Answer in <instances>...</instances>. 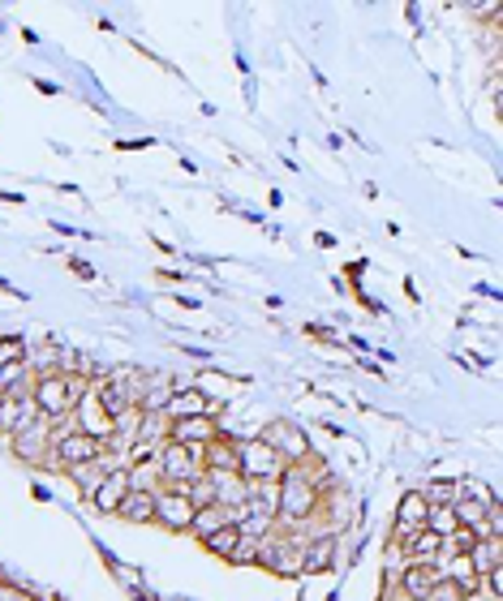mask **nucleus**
<instances>
[{"label": "nucleus", "instance_id": "6e6552de", "mask_svg": "<svg viewBox=\"0 0 503 601\" xmlns=\"http://www.w3.org/2000/svg\"><path fill=\"white\" fill-rule=\"evenodd\" d=\"M9 452L22 460V465H48V452H52V425L44 417L26 421L17 434H9Z\"/></svg>", "mask_w": 503, "mask_h": 601}, {"label": "nucleus", "instance_id": "a878e982", "mask_svg": "<svg viewBox=\"0 0 503 601\" xmlns=\"http://www.w3.org/2000/svg\"><path fill=\"white\" fill-rule=\"evenodd\" d=\"M456 498H469V503H482V507H500L495 490H491L487 481H478V477H465V481H456Z\"/></svg>", "mask_w": 503, "mask_h": 601}, {"label": "nucleus", "instance_id": "1a4fd4ad", "mask_svg": "<svg viewBox=\"0 0 503 601\" xmlns=\"http://www.w3.org/2000/svg\"><path fill=\"white\" fill-rule=\"evenodd\" d=\"M143 387H146L143 374H112V378L95 383V400L104 404L108 417H117V412H125V408H134V404L143 400Z\"/></svg>", "mask_w": 503, "mask_h": 601}, {"label": "nucleus", "instance_id": "473e14b6", "mask_svg": "<svg viewBox=\"0 0 503 601\" xmlns=\"http://www.w3.org/2000/svg\"><path fill=\"white\" fill-rule=\"evenodd\" d=\"M9 361H26V339L22 335H0V365Z\"/></svg>", "mask_w": 503, "mask_h": 601}, {"label": "nucleus", "instance_id": "f257e3e1", "mask_svg": "<svg viewBox=\"0 0 503 601\" xmlns=\"http://www.w3.org/2000/svg\"><path fill=\"white\" fill-rule=\"evenodd\" d=\"M327 503V477H323V460L310 456L306 465L285 468L280 477V512H276V529L285 533H319V516Z\"/></svg>", "mask_w": 503, "mask_h": 601}, {"label": "nucleus", "instance_id": "c85d7f7f", "mask_svg": "<svg viewBox=\"0 0 503 601\" xmlns=\"http://www.w3.org/2000/svg\"><path fill=\"white\" fill-rule=\"evenodd\" d=\"M427 529H431V533H439L443 541H447L452 533H460V525H456V512H452V507H431V512H427Z\"/></svg>", "mask_w": 503, "mask_h": 601}, {"label": "nucleus", "instance_id": "f8f14e48", "mask_svg": "<svg viewBox=\"0 0 503 601\" xmlns=\"http://www.w3.org/2000/svg\"><path fill=\"white\" fill-rule=\"evenodd\" d=\"M434 589H439V567H434V563H405V567L396 572V598L431 601Z\"/></svg>", "mask_w": 503, "mask_h": 601}, {"label": "nucleus", "instance_id": "a211bd4d", "mask_svg": "<svg viewBox=\"0 0 503 601\" xmlns=\"http://www.w3.org/2000/svg\"><path fill=\"white\" fill-rule=\"evenodd\" d=\"M117 520L125 525H155V485H134L125 503L117 507Z\"/></svg>", "mask_w": 503, "mask_h": 601}, {"label": "nucleus", "instance_id": "9b49d317", "mask_svg": "<svg viewBox=\"0 0 503 601\" xmlns=\"http://www.w3.org/2000/svg\"><path fill=\"white\" fill-rule=\"evenodd\" d=\"M332 567H336V533L319 529V533H310L306 541H301L297 572H306V576H323V572H332Z\"/></svg>", "mask_w": 503, "mask_h": 601}, {"label": "nucleus", "instance_id": "39448f33", "mask_svg": "<svg viewBox=\"0 0 503 601\" xmlns=\"http://www.w3.org/2000/svg\"><path fill=\"white\" fill-rule=\"evenodd\" d=\"M285 460L254 434V438H237V472L245 481H280L285 477Z\"/></svg>", "mask_w": 503, "mask_h": 601}, {"label": "nucleus", "instance_id": "423d86ee", "mask_svg": "<svg viewBox=\"0 0 503 601\" xmlns=\"http://www.w3.org/2000/svg\"><path fill=\"white\" fill-rule=\"evenodd\" d=\"M194 503L185 494V485H155V525L164 533H190V520H194Z\"/></svg>", "mask_w": 503, "mask_h": 601}, {"label": "nucleus", "instance_id": "aec40b11", "mask_svg": "<svg viewBox=\"0 0 503 601\" xmlns=\"http://www.w3.org/2000/svg\"><path fill=\"white\" fill-rule=\"evenodd\" d=\"M465 558H469V567L478 576L495 572V567H503V537H474L469 550H465Z\"/></svg>", "mask_w": 503, "mask_h": 601}, {"label": "nucleus", "instance_id": "393cba45", "mask_svg": "<svg viewBox=\"0 0 503 601\" xmlns=\"http://www.w3.org/2000/svg\"><path fill=\"white\" fill-rule=\"evenodd\" d=\"M400 550H405V563H434V567H439V558H443V537L431 533V529H418Z\"/></svg>", "mask_w": 503, "mask_h": 601}, {"label": "nucleus", "instance_id": "c756f323", "mask_svg": "<svg viewBox=\"0 0 503 601\" xmlns=\"http://www.w3.org/2000/svg\"><path fill=\"white\" fill-rule=\"evenodd\" d=\"M185 494H190V503H194V507H207V503H216V485H212V472L194 477V481L185 485Z\"/></svg>", "mask_w": 503, "mask_h": 601}, {"label": "nucleus", "instance_id": "f704fd0d", "mask_svg": "<svg viewBox=\"0 0 503 601\" xmlns=\"http://www.w3.org/2000/svg\"><path fill=\"white\" fill-rule=\"evenodd\" d=\"M482 593L491 601H503V567H495V572L482 576Z\"/></svg>", "mask_w": 503, "mask_h": 601}, {"label": "nucleus", "instance_id": "7c9ffc66", "mask_svg": "<svg viewBox=\"0 0 503 601\" xmlns=\"http://www.w3.org/2000/svg\"><path fill=\"white\" fill-rule=\"evenodd\" d=\"M259 563V541L254 537H241L237 545H232V554H228V567H254Z\"/></svg>", "mask_w": 503, "mask_h": 601}, {"label": "nucleus", "instance_id": "5701e85b", "mask_svg": "<svg viewBox=\"0 0 503 601\" xmlns=\"http://www.w3.org/2000/svg\"><path fill=\"white\" fill-rule=\"evenodd\" d=\"M203 465L207 472H237V438L228 430H219V438L203 447Z\"/></svg>", "mask_w": 503, "mask_h": 601}, {"label": "nucleus", "instance_id": "412c9836", "mask_svg": "<svg viewBox=\"0 0 503 601\" xmlns=\"http://www.w3.org/2000/svg\"><path fill=\"white\" fill-rule=\"evenodd\" d=\"M245 512L263 516V520H276V512H280V481H250Z\"/></svg>", "mask_w": 503, "mask_h": 601}, {"label": "nucleus", "instance_id": "b1692460", "mask_svg": "<svg viewBox=\"0 0 503 601\" xmlns=\"http://www.w3.org/2000/svg\"><path fill=\"white\" fill-rule=\"evenodd\" d=\"M212 485H216V503H219V507H228V512L245 507L250 481H245L241 472H212Z\"/></svg>", "mask_w": 503, "mask_h": 601}, {"label": "nucleus", "instance_id": "0eeeda50", "mask_svg": "<svg viewBox=\"0 0 503 601\" xmlns=\"http://www.w3.org/2000/svg\"><path fill=\"white\" fill-rule=\"evenodd\" d=\"M259 438H263V443H267V447H272V452H276L288 468L306 465V460L314 456V447H310L306 430H301L297 421H285V417H280V421H267V430H263Z\"/></svg>", "mask_w": 503, "mask_h": 601}, {"label": "nucleus", "instance_id": "9d476101", "mask_svg": "<svg viewBox=\"0 0 503 601\" xmlns=\"http://www.w3.org/2000/svg\"><path fill=\"white\" fill-rule=\"evenodd\" d=\"M134 490V472L125 465H112L108 468V477L95 485V494H91V507L99 512V516H117V507L125 503V494Z\"/></svg>", "mask_w": 503, "mask_h": 601}, {"label": "nucleus", "instance_id": "ddd939ff", "mask_svg": "<svg viewBox=\"0 0 503 601\" xmlns=\"http://www.w3.org/2000/svg\"><path fill=\"white\" fill-rule=\"evenodd\" d=\"M73 417H77V425H73V430H82V434L99 438L104 447L112 443V417L104 412V404L95 400V383H91V387H86V396L77 400V408H73Z\"/></svg>", "mask_w": 503, "mask_h": 601}, {"label": "nucleus", "instance_id": "72a5a7b5", "mask_svg": "<svg viewBox=\"0 0 503 601\" xmlns=\"http://www.w3.org/2000/svg\"><path fill=\"white\" fill-rule=\"evenodd\" d=\"M0 601H39L26 585H17V580H9V576H0Z\"/></svg>", "mask_w": 503, "mask_h": 601}, {"label": "nucleus", "instance_id": "4be33fe9", "mask_svg": "<svg viewBox=\"0 0 503 601\" xmlns=\"http://www.w3.org/2000/svg\"><path fill=\"white\" fill-rule=\"evenodd\" d=\"M112 465H121V460H117V456H112V452H108V456H99V460H91V465H77V468H70V472H65V477H70L73 485H77V494H82V498H86V503H91V494H95V485H99V481H104V477H108V468Z\"/></svg>", "mask_w": 503, "mask_h": 601}, {"label": "nucleus", "instance_id": "2f4dec72", "mask_svg": "<svg viewBox=\"0 0 503 601\" xmlns=\"http://www.w3.org/2000/svg\"><path fill=\"white\" fill-rule=\"evenodd\" d=\"M422 498H427L431 507H452V503H456V481H431V485L422 490Z\"/></svg>", "mask_w": 503, "mask_h": 601}, {"label": "nucleus", "instance_id": "4468645a", "mask_svg": "<svg viewBox=\"0 0 503 601\" xmlns=\"http://www.w3.org/2000/svg\"><path fill=\"white\" fill-rule=\"evenodd\" d=\"M427 512H431V503L422 498V490H409V494L400 498V507H396V529H392V545H405V541L418 533V529H427Z\"/></svg>", "mask_w": 503, "mask_h": 601}, {"label": "nucleus", "instance_id": "f3484780", "mask_svg": "<svg viewBox=\"0 0 503 601\" xmlns=\"http://www.w3.org/2000/svg\"><path fill=\"white\" fill-rule=\"evenodd\" d=\"M39 412H35V400H31V392H17V396H0V434L9 438V434H17L26 421H35Z\"/></svg>", "mask_w": 503, "mask_h": 601}, {"label": "nucleus", "instance_id": "7ed1b4c3", "mask_svg": "<svg viewBox=\"0 0 503 601\" xmlns=\"http://www.w3.org/2000/svg\"><path fill=\"white\" fill-rule=\"evenodd\" d=\"M151 472H155V485H190L194 477H203V447H190V443H172L164 438L151 456Z\"/></svg>", "mask_w": 503, "mask_h": 601}, {"label": "nucleus", "instance_id": "20e7f679", "mask_svg": "<svg viewBox=\"0 0 503 601\" xmlns=\"http://www.w3.org/2000/svg\"><path fill=\"white\" fill-rule=\"evenodd\" d=\"M99 456H108V447H104L99 438H91V434H82V430H70V425H52V452H48V465L52 468L70 472V468L91 465V460H99Z\"/></svg>", "mask_w": 503, "mask_h": 601}, {"label": "nucleus", "instance_id": "2eb2a0df", "mask_svg": "<svg viewBox=\"0 0 503 601\" xmlns=\"http://www.w3.org/2000/svg\"><path fill=\"white\" fill-rule=\"evenodd\" d=\"M164 417L168 421H185V417H216V400L203 396L199 387H185V392H172L164 404Z\"/></svg>", "mask_w": 503, "mask_h": 601}, {"label": "nucleus", "instance_id": "dca6fc26", "mask_svg": "<svg viewBox=\"0 0 503 601\" xmlns=\"http://www.w3.org/2000/svg\"><path fill=\"white\" fill-rule=\"evenodd\" d=\"M168 438H172V443H190V447H207L212 438H219V421L216 417H185V421H172V425H168Z\"/></svg>", "mask_w": 503, "mask_h": 601}, {"label": "nucleus", "instance_id": "f03ea898", "mask_svg": "<svg viewBox=\"0 0 503 601\" xmlns=\"http://www.w3.org/2000/svg\"><path fill=\"white\" fill-rule=\"evenodd\" d=\"M95 378L91 374H65V370H39L31 378V400H35V412L48 421V425H65L73 417L77 400L86 396Z\"/></svg>", "mask_w": 503, "mask_h": 601}, {"label": "nucleus", "instance_id": "cd10ccee", "mask_svg": "<svg viewBox=\"0 0 503 601\" xmlns=\"http://www.w3.org/2000/svg\"><path fill=\"white\" fill-rule=\"evenodd\" d=\"M168 417L164 412H143V430H139V443H151V447H159L164 438H168Z\"/></svg>", "mask_w": 503, "mask_h": 601}, {"label": "nucleus", "instance_id": "6ab92c4d", "mask_svg": "<svg viewBox=\"0 0 503 601\" xmlns=\"http://www.w3.org/2000/svg\"><path fill=\"white\" fill-rule=\"evenodd\" d=\"M237 520H241V507H237V512H228V507H219V503H207V507H199V512H194V520H190V537L207 541V537L219 533L224 525H237Z\"/></svg>", "mask_w": 503, "mask_h": 601}, {"label": "nucleus", "instance_id": "bb28decb", "mask_svg": "<svg viewBox=\"0 0 503 601\" xmlns=\"http://www.w3.org/2000/svg\"><path fill=\"white\" fill-rule=\"evenodd\" d=\"M237 541H241V529H237V525H224L219 533H212L207 541H199V545H203L207 554H216V558L228 563V554H232V545H237Z\"/></svg>", "mask_w": 503, "mask_h": 601}]
</instances>
